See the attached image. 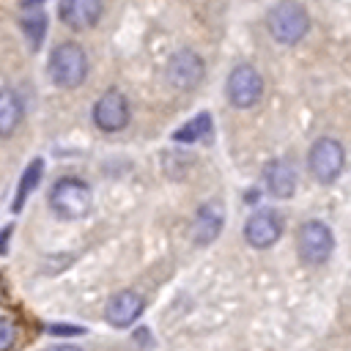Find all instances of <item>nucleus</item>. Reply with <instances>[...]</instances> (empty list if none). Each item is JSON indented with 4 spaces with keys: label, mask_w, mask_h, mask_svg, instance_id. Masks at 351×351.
Segmentation results:
<instances>
[{
    "label": "nucleus",
    "mask_w": 351,
    "mask_h": 351,
    "mask_svg": "<svg viewBox=\"0 0 351 351\" xmlns=\"http://www.w3.org/2000/svg\"><path fill=\"white\" fill-rule=\"evenodd\" d=\"M335 250V236L329 230V225H324L321 219H307L299 228L296 236V252L302 258V263L307 266H321L326 263V258Z\"/></svg>",
    "instance_id": "nucleus-4"
},
{
    "label": "nucleus",
    "mask_w": 351,
    "mask_h": 351,
    "mask_svg": "<svg viewBox=\"0 0 351 351\" xmlns=\"http://www.w3.org/2000/svg\"><path fill=\"white\" fill-rule=\"evenodd\" d=\"M8 236H11V228L0 230V252H5V241H8Z\"/></svg>",
    "instance_id": "nucleus-20"
},
{
    "label": "nucleus",
    "mask_w": 351,
    "mask_h": 351,
    "mask_svg": "<svg viewBox=\"0 0 351 351\" xmlns=\"http://www.w3.org/2000/svg\"><path fill=\"white\" fill-rule=\"evenodd\" d=\"M58 14H60L63 25H69L74 30H88V27L99 25L104 5H101V0H60Z\"/></svg>",
    "instance_id": "nucleus-10"
},
{
    "label": "nucleus",
    "mask_w": 351,
    "mask_h": 351,
    "mask_svg": "<svg viewBox=\"0 0 351 351\" xmlns=\"http://www.w3.org/2000/svg\"><path fill=\"white\" fill-rule=\"evenodd\" d=\"M25 3H27V5H38L41 0H25Z\"/></svg>",
    "instance_id": "nucleus-22"
},
{
    "label": "nucleus",
    "mask_w": 351,
    "mask_h": 351,
    "mask_svg": "<svg viewBox=\"0 0 351 351\" xmlns=\"http://www.w3.org/2000/svg\"><path fill=\"white\" fill-rule=\"evenodd\" d=\"M47 77L55 88L74 90L85 82L88 77V55L80 44L74 41H60L47 60Z\"/></svg>",
    "instance_id": "nucleus-1"
},
{
    "label": "nucleus",
    "mask_w": 351,
    "mask_h": 351,
    "mask_svg": "<svg viewBox=\"0 0 351 351\" xmlns=\"http://www.w3.org/2000/svg\"><path fill=\"white\" fill-rule=\"evenodd\" d=\"M14 337H16V329H14V324H11L8 318H0V351L11 348Z\"/></svg>",
    "instance_id": "nucleus-18"
},
{
    "label": "nucleus",
    "mask_w": 351,
    "mask_h": 351,
    "mask_svg": "<svg viewBox=\"0 0 351 351\" xmlns=\"http://www.w3.org/2000/svg\"><path fill=\"white\" fill-rule=\"evenodd\" d=\"M266 27L271 33L274 41L285 44V47H293L299 44L307 30H310V14L304 11L302 3H293V0H282L277 5H271V11L266 14Z\"/></svg>",
    "instance_id": "nucleus-3"
},
{
    "label": "nucleus",
    "mask_w": 351,
    "mask_h": 351,
    "mask_svg": "<svg viewBox=\"0 0 351 351\" xmlns=\"http://www.w3.org/2000/svg\"><path fill=\"white\" fill-rule=\"evenodd\" d=\"M225 93H228V101L233 107H239V110L255 107L261 101V96H263V77L250 63H241L228 74Z\"/></svg>",
    "instance_id": "nucleus-6"
},
{
    "label": "nucleus",
    "mask_w": 351,
    "mask_h": 351,
    "mask_svg": "<svg viewBox=\"0 0 351 351\" xmlns=\"http://www.w3.org/2000/svg\"><path fill=\"white\" fill-rule=\"evenodd\" d=\"M129 118H132L129 99L115 88L104 90L99 96V101L93 104V123L101 132H121V129H126Z\"/></svg>",
    "instance_id": "nucleus-8"
},
{
    "label": "nucleus",
    "mask_w": 351,
    "mask_h": 351,
    "mask_svg": "<svg viewBox=\"0 0 351 351\" xmlns=\"http://www.w3.org/2000/svg\"><path fill=\"white\" fill-rule=\"evenodd\" d=\"M222 225H225V208L217 200L203 203L197 208V214H195V222H192V241L200 244V247L211 244L219 236Z\"/></svg>",
    "instance_id": "nucleus-11"
},
{
    "label": "nucleus",
    "mask_w": 351,
    "mask_h": 351,
    "mask_svg": "<svg viewBox=\"0 0 351 351\" xmlns=\"http://www.w3.org/2000/svg\"><path fill=\"white\" fill-rule=\"evenodd\" d=\"M208 134H211V115L200 112V115L189 118L184 126H178L173 132V140L176 143H200V140H208Z\"/></svg>",
    "instance_id": "nucleus-15"
},
{
    "label": "nucleus",
    "mask_w": 351,
    "mask_h": 351,
    "mask_svg": "<svg viewBox=\"0 0 351 351\" xmlns=\"http://www.w3.org/2000/svg\"><path fill=\"white\" fill-rule=\"evenodd\" d=\"M49 332H55V335H82V329H77V326H49Z\"/></svg>",
    "instance_id": "nucleus-19"
},
{
    "label": "nucleus",
    "mask_w": 351,
    "mask_h": 351,
    "mask_svg": "<svg viewBox=\"0 0 351 351\" xmlns=\"http://www.w3.org/2000/svg\"><path fill=\"white\" fill-rule=\"evenodd\" d=\"M165 77L170 82V88L176 90H192L203 82L206 77V63L195 49H178L170 55L167 66H165Z\"/></svg>",
    "instance_id": "nucleus-7"
},
{
    "label": "nucleus",
    "mask_w": 351,
    "mask_h": 351,
    "mask_svg": "<svg viewBox=\"0 0 351 351\" xmlns=\"http://www.w3.org/2000/svg\"><path fill=\"white\" fill-rule=\"evenodd\" d=\"M41 173H44V162H41V159H33V162L25 167L22 178H19V186H16L14 211H19V208H22V203L27 200V195H30V192L38 186V181H41Z\"/></svg>",
    "instance_id": "nucleus-16"
},
{
    "label": "nucleus",
    "mask_w": 351,
    "mask_h": 351,
    "mask_svg": "<svg viewBox=\"0 0 351 351\" xmlns=\"http://www.w3.org/2000/svg\"><path fill=\"white\" fill-rule=\"evenodd\" d=\"M47 351H80L77 346H55V348H47Z\"/></svg>",
    "instance_id": "nucleus-21"
},
{
    "label": "nucleus",
    "mask_w": 351,
    "mask_h": 351,
    "mask_svg": "<svg viewBox=\"0 0 351 351\" xmlns=\"http://www.w3.org/2000/svg\"><path fill=\"white\" fill-rule=\"evenodd\" d=\"M263 184L274 197H291L296 192V167L288 159H271L263 167Z\"/></svg>",
    "instance_id": "nucleus-13"
},
{
    "label": "nucleus",
    "mask_w": 351,
    "mask_h": 351,
    "mask_svg": "<svg viewBox=\"0 0 351 351\" xmlns=\"http://www.w3.org/2000/svg\"><path fill=\"white\" fill-rule=\"evenodd\" d=\"M280 236H282V217H280V211H274V208H261V211H255V214L247 219V225H244V239H247V244L255 247V250H266V247L277 244Z\"/></svg>",
    "instance_id": "nucleus-9"
},
{
    "label": "nucleus",
    "mask_w": 351,
    "mask_h": 351,
    "mask_svg": "<svg viewBox=\"0 0 351 351\" xmlns=\"http://www.w3.org/2000/svg\"><path fill=\"white\" fill-rule=\"evenodd\" d=\"M22 33L27 36L30 49H38V47H41V38H44V33H47V16H44L41 11L25 16V19H22Z\"/></svg>",
    "instance_id": "nucleus-17"
},
{
    "label": "nucleus",
    "mask_w": 351,
    "mask_h": 351,
    "mask_svg": "<svg viewBox=\"0 0 351 351\" xmlns=\"http://www.w3.org/2000/svg\"><path fill=\"white\" fill-rule=\"evenodd\" d=\"M346 165V151L340 145V140L335 137H318L307 154V167L313 173L315 181L321 184H332L337 181V176L343 173Z\"/></svg>",
    "instance_id": "nucleus-5"
},
{
    "label": "nucleus",
    "mask_w": 351,
    "mask_h": 351,
    "mask_svg": "<svg viewBox=\"0 0 351 351\" xmlns=\"http://www.w3.org/2000/svg\"><path fill=\"white\" fill-rule=\"evenodd\" d=\"M93 206V192L90 184H85L77 176L58 178L49 189V208L60 219H82Z\"/></svg>",
    "instance_id": "nucleus-2"
},
{
    "label": "nucleus",
    "mask_w": 351,
    "mask_h": 351,
    "mask_svg": "<svg viewBox=\"0 0 351 351\" xmlns=\"http://www.w3.org/2000/svg\"><path fill=\"white\" fill-rule=\"evenodd\" d=\"M143 296L140 293H134V291H118L110 302H107V310H104V318L112 324V326H118V329H123V326H132L140 315H143Z\"/></svg>",
    "instance_id": "nucleus-12"
},
{
    "label": "nucleus",
    "mask_w": 351,
    "mask_h": 351,
    "mask_svg": "<svg viewBox=\"0 0 351 351\" xmlns=\"http://www.w3.org/2000/svg\"><path fill=\"white\" fill-rule=\"evenodd\" d=\"M25 115V104L14 88H0V137H11Z\"/></svg>",
    "instance_id": "nucleus-14"
}]
</instances>
